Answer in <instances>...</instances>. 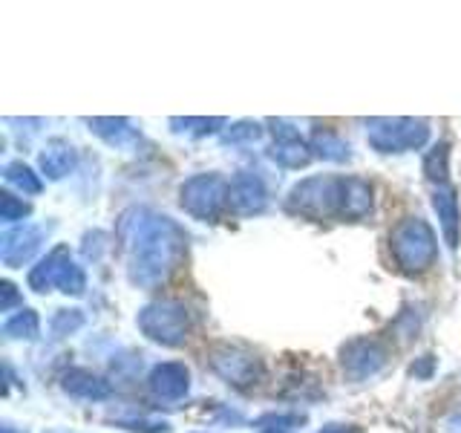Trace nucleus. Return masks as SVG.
Listing matches in <instances>:
<instances>
[{"label":"nucleus","mask_w":461,"mask_h":433,"mask_svg":"<svg viewBox=\"0 0 461 433\" xmlns=\"http://www.w3.org/2000/svg\"><path fill=\"white\" fill-rule=\"evenodd\" d=\"M29 289L38 295H47L52 289H61L64 295H84L86 274L72 260L69 245L61 243L47 257H41L38 266H32V272H29Z\"/></svg>","instance_id":"3"},{"label":"nucleus","mask_w":461,"mask_h":433,"mask_svg":"<svg viewBox=\"0 0 461 433\" xmlns=\"http://www.w3.org/2000/svg\"><path fill=\"white\" fill-rule=\"evenodd\" d=\"M182 208L199 223H216L228 208V180L220 173H196L179 188Z\"/></svg>","instance_id":"6"},{"label":"nucleus","mask_w":461,"mask_h":433,"mask_svg":"<svg viewBox=\"0 0 461 433\" xmlns=\"http://www.w3.org/2000/svg\"><path fill=\"white\" fill-rule=\"evenodd\" d=\"M389 361V350L378 338H352L343 344L340 350V367L352 382L372 379L375 373H381Z\"/></svg>","instance_id":"9"},{"label":"nucleus","mask_w":461,"mask_h":433,"mask_svg":"<svg viewBox=\"0 0 461 433\" xmlns=\"http://www.w3.org/2000/svg\"><path fill=\"white\" fill-rule=\"evenodd\" d=\"M340 197L343 177H309L288 191L285 208L309 220H326V216H340Z\"/></svg>","instance_id":"4"},{"label":"nucleus","mask_w":461,"mask_h":433,"mask_svg":"<svg viewBox=\"0 0 461 433\" xmlns=\"http://www.w3.org/2000/svg\"><path fill=\"white\" fill-rule=\"evenodd\" d=\"M148 387L156 399L162 401H179L191 390V370L182 361H162L148 375Z\"/></svg>","instance_id":"12"},{"label":"nucleus","mask_w":461,"mask_h":433,"mask_svg":"<svg viewBox=\"0 0 461 433\" xmlns=\"http://www.w3.org/2000/svg\"><path fill=\"white\" fill-rule=\"evenodd\" d=\"M0 433H23V430H14L12 425H4V430H0Z\"/></svg>","instance_id":"32"},{"label":"nucleus","mask_w":461,"mask_h":433,"mask_svg":"<svg viewBox=\"0 0 461 433\" xmlns=\"http://www.w3.org/2000/svg\"><path fill=\"white\" fill-rule=\"evenodd\" d=\"M29 214H32V206H29V202H23L21 197H14L12 191L0 194V220H4L6 226L21 223L23 216H29Z\"/></svg>","instance_id":"25"},{"label":"nucleus","mask_w":461,"mask_h":433,"mask_svg":"<svg viewBox=\"0 0 461 433\" xmlns=\"http://www.w3.org/2000/svg\"><path fill=\"white\" fill-rule=\"evenodd\" d=\"M38 165L43 170V177L58 182L76 168V148L67 139H50L47 148L38 153Z\"/></svg>","instance_id":"16"},{"label":"nucleus","mask_w":461,"mask_h":433,"mask_svg":"<svg viewBox=\"0 0 461 433\" xmlns=\"http://www.w3.org/2000/svg\"><path fill=\"white\" fill-rule=\"evenodd\" d=\"M321 433H355V428H346V425H326Z\"/></svg>","instance_id":"31"},{"label":"nucleus","mask_w":461,"mask_h":433,"mask_svg":"<svg viewBox=\"0 0 461 433\" xmlns=\"http://www.w3.org/2000/svg\"><path fill=\"white\" fill-rule=\"evenodd\" d=\"M90 130L104 139L110 148H130V144L139 142V127L130 119H113V115H98V119H86Z\"/></svg>","instance_id":"18"},{"label":"nucleus","mask_w":461,"mask_h":433,"mask_svg":"<svg viewBox=\"0 0 461 433\" xmlns=\"http://www.w3.org/2000/svg\"><path fill=\"white\" fill-rule=\"evenodd\" d=\"M119 235L130 245L127 278L139 289L162 286L179 269L187 249V235L176 220L141 208L139 220H130V211L122 216Z\"/></svg>","instance_id":"1"},{"label":"nucleus","mask_w":461,"mask_h":433,"mask_svg":"<svg viewBox=\"0 0 461 433\" xmlns=\"http://www.w3.org/2000/svg\"><path fill=\"white\" fill-rule=\"evenodd\" d=\"M271 134H274V144H271V159L277 162L280 168H292V170H300L312 162V151L309 144L303 142L300 130L288 122H271Z\"/></svg>","instance_id":"10"},{"label":"nucleus","mask_w":461,"mask_h":433,"mask_svg":"<svg viewBox=\"0 0 461 433\" xmlns=\"http://www.w3.org/2000/svg\"><path fill=\"white\" fill-rule=\"evenodd\" d=\"M372 211V188L360 177H343L340 220H364Z\"/></svg>","instance_id":"17"},{"label":"nucleus","mask_w":461,"mask_h":433,"mask_svg":"<svg viewBox=\"0 0 461 433\" xmlns=\"http://www.w3.org/2000/svg\"><path fill=\"white\" fill-rule=\"evenodd\" d=\"M136 324L153 344H162V346H182L187 336H191V312H187L182 300L148 303V307L139 312Z\"/></svg>","instance_id":"5"},{"label":"nucleus","mask_w":461,"mask_h":433,"mask_svg":"<svg viewBox=\"0 0 461 433\" xmlns=\"http://www.w3.org/2000/svg\"><path fill=\"white\" fill-rule=\"evenodd\" d=\"M61 387H64V393H69L72 399H84V401H104L113 393L107 379H101L98 373L84 370V367L67 370L61 375Z\"/></svg>","instance_id":"14"},{"label":"nucleus","mask_w":461,"mask_h":433,"mask_svg":"<svg viewBox=\"0 0 461 433\" xmlns=\"http://www.w3.org/2000/svg\"><path fill=\"white\" fill-rule=\"evenodd\" d=\"M438 433H461V413H450L447 419H441Z\"/></svg>","instance_id":"30"},{"label":"nucleus","mask_w":461,"mask_h":433,"mask_svg":"<svg viewBox=\"0 0 461 433\" xmlns=\"http://www.w3.org/2000/svg\"><path fill=\"white\" fill-rule=\"evenodd\" d=\"M366 139L378 153L418 151L429 142V122H424V119H369Z\"/></svg>","instance_id":"7"},{"label":"nucleus","mask_w":461,"mask_h":433,"mask_svg":"<svg viewBox=\"0 0 461 433\" xmlns=\"http://www.w3.org/2000/svg\"><path fill=\"white\" fill-rule=\"evenodd\" d=\"M432 208H436V214H438L444 243L456 252L458 249V231H461V208H458V197L450 185L436 188V194H432Z\"/></svg>","instance_id":"15"},{"label":"nucleus","mask_w":461,"mask_h":433,"mask_svg":"<svg viewBox=\"0 0 461 433\" xmlns=\"http://www.w3.org/2000/svg\"><path fill=\"white\" fill-rule=\"evenodd\" d=\"M263 139V124L257 122H237L222 130V144H251Z\"/></svg>","instance_id":"24"},{"label":"nucleus","mask_w":461,"mask_h":433,"mask_svg":"<svg viewBox=\"0 0 461 433\" xmlns=\"http://www.w3.org/2000/svg\"><path fill=\"white\" fill-rule=\"evenodd\" d=\"M18 303H23V298L18 289H14V283L9 281L0 283V312H9L12 307H18Z\"/></svg>","instance_id":"28"},{"label":"nucleus","mask_w":461,"mask_h":433,"mask_svg":"<svg viewBox=\"0 0 461 433\" xmlns=\"http://www.w3.org/2000/svg\"><path fill=\"white\" fill-rule=\"evenodd\" d=\"M43 243V228L41 226H18V228H9L4 235V245H0V257L9 269H18L23 263L35 257V252L41 249Z\"/></svg>","instance_id":"13"},{"label":"nucleus","mask_w":461,"mask_h":433,"mask_svg":"<svg viewBox=\"0 0 461 433\" xmlns=\"http://www.w3.org/2000/svg\"><path fill=\"white\" fill-rule=\"evenodd\" d=\"M4 180L9 182V185H14V188H21L23 194H41L43 191V182H41V177L38 173L29 168L26 162H9L6 168H4Z\"/></svg>","instance_id":"22"},{"label":"nucleus","mask_w":461,"mask_h":433,"mask_svg":"<svg viewBox=\"0 0 461 433\" xmlns=\"http://www.w3.org/2000/svg\"><path fill=\"white\" fill-rule=\"evenodd\" d=\"M115 425L124 428V430H133V433H170V425L165 422V419L130 416V419H115Z\"/></svg>","instance_id":"27"},{"label":"nucleus","mask_w":461,"mask_h":433,"mask_svg":"<svg viewBox=\"0 0 461 433\" xmlns=\"http://www.w3.org/2000/svg\"><path fill=\"white\" fill-rule=\"evenodd\" d=\"M432 370H436V355H424L421 361H415L410 373L415 375V379H429Z\"/></svg>","instance_id":"29"},{"label":"nucleus","mask_w":461,"mask_h":433,"mask_svg":"<svg viewBox=\"0 0 461 433\" xmlns=\"http://www.w3.org/2000/svg\"><path fill=\"white\" fill-rule=\"evenodd\" d=\"M268 206V191L266 182L257 177V173H237L234 180L228 182V208L240 214V216H254L263 214Z\"/></svg>","instance_id":"11"},{"label":"nucleus","mask_w":461,"mask_h":433,"mask_svg":"<svg viewBox=\"0 0 461 433\" xmlns=\"http://www.w3.org/2000/svg\"><path fill=\"white\" fill-rule=\"evenodd\" d=\"M309 151H312V156L326 159V162H338V165L349 162V159H352L349 142L340 139V136L335 134V130H329V127L314 130L312 139H309Z\"/></svg>","instance_id":"19"},{"label":"nucleus","mask_w":461,"mask_h":433,"mask_svg":"<svg viewBox=\"0 0 461 433\" xmlns=\"http://www.w3.org/2000/svg\"><path fill=\"white\" fill-rule=\"evenodd\" d=\"M263 433H288V430H280V428H266Z\"/></svg>","instance_id":"33"},{"label":"nucleus","mask_w":461,"mask_h":433,"mask_svg":"<svg viewBox=\"0 0 461 433\" xmlns=\"http://www.w3.org/2000/svg\"><path fill=\"white\" fill-rule=\"evenodd\" d=\"M84 327V312L81 309H58L50 321V329L55 332L58 338L64 336H72V332H78Z\"/></svg>","instance_id":"26"},{"label":"nucleus","mask_w":461,"mask_h":433,"mask_svg":"<svg viewBox=\"0 0 461 433\" xmlns=\"http://www.w3.org/2000/svg\"><path fill=\"white\" fill-rule=\"evenodd\" d=\"M170 127H173V134L208 136V134H216V130H225L228 119H205V115H202V119H194V115H185V119H179V115H173Z\"/></svg>","instance_id":"23"},{"label":"nucleus","mask_w":461,"mask_h":433,"mask_svg":"<svg viewBox=\"0 0 461 433\" xmlns=\"http://www.w3.org/2000/svg\"><path fill=\"white\" fill-rule=\"evenodd\" d=\"M41 332V318L35 309H21L18 315H12L4 321V336L18 338V341H32Z\"/></svg>","instance_id":"20"},{"label":"nucleus","mask_w":461,"mask_h":433,"mask_svg":"<svg viewBox=\"0 0 461 433\" xmlns=\"http://www.w3.org/2000/svg\"><path fill=\"white\" fill-rule=\"evenodd\" d=\"M389 249H393L395 263L401 272L407 274H421L427 272L438 257V240L432 226L424 216H407L393 228V237H389Z\"/></svg>","instance_id":"2"},{"label":"nucleus","mask_w":461,"mask_h":433,"mask_svg":"<svg viewBox=\"0 0 461 433\" xmlns=\"http://www.w3.org/2000/svg\"><path fill=\"white\" fill-rule=\"evenodd\" d=\"M211 370L220 375L222 382L234 384V387H249L263 375V364H259V358L254 353L242 350V346H230V344L213 346Z\"/></svg>","instance_id":"8"},{"label":"nucleus","mask_w":461,"mask_h":433,"mask_svg":"<svg viewBox=\"0 0 461 433\" xmlns=\"http://www.w3.org/2000/svg\"><path fill=\"white\" fill-rule=\"evenodd\" d=\"M424 173H427V180L436 182L438 188L447 185V177H450V144L438 142L436 148L424 156Z\"/></svg>","instance_id":"21"}]
</instances>
